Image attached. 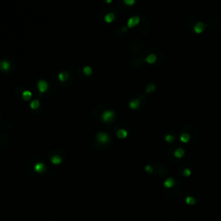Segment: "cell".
Masks as SVG:
<instances>
[{
    "label": "cell",
    "mask_w": 221,
    "mask_h": 221,
    "mask_svg": "<svg viewBox=\"0 0 221 221\" xmlns=\"http://www.w3.org/2000/svg\"><path fill=\"white\" fill-rule=\"evenodd\" d=\"M114 18H115V16H114V14H112V13L107 14L106 16H105V22H107V23H111L113 20H114Z\"/></svg>",
    "instance_id": "8"
},
{
    "label": "cell",
    "mask_w": 221,
    "mask_h": 221,
    "mask_svg": "<svg viewBox=\"0 0 221 221\" xmlns=\"http://www.w3.org/2000/svg\"><path fill=\"white\" fill-rule=\"evenodd\" d=\"M189 139H190V136L188 134H186L185 133V134H182V136H181V140H182V142H188Z\"/></svg>",
    "instance_id": "13"
},
{
    "label": "cell",
    "mask_w": 221,
    "mask_h": 221,
    "mask_svg": "<svg viewBox=\"0 0 221 221\" xmlns=\"http://www.w3.org/2000/svg\"><path fill=\"white\" fill-rule=\"evenodd\" d=\"M68 79V73L67 72H62L59 74V79L61 81H65Z\"/></svg>",
    "instance_id": "7"
},
{
    "label": "cell",
    "mask_w": 221,
    "mask_h": 221,
    "mask_svg": "<svg viewBox=\"0 0 221 221\" xmlns=\"http://www.w3.org/2000/svg\"><path fill=\"white\" fill-rule=\"evenodd\" d=\"M139 22H140L139 16H132V17H130L129 19L128 23H127V26H128V28H133L137 25L139 24Z\"/></svg>",
    "instance_id": "1"
},
{
    "label": "cell",
    "mask_w": 221,
    "mask_h": 221,
    "mask_svg": "<svg viewBox=\"0 0 221 221\" xmlns=\"http://www.w3.org/2000/svg\"><path fill=\"white\" fill-rule=\"evenodd\" d=\"M124 4H127V5H133L136 2V0H124Z\"/></svg>",
    "instance_id": "18"
},
{
    "label": "cell",
    "mask_w": 221,
    "mask_h": 221,
    "mask_svg": "<svg viewBox=\"0 0 221 221\" xmlns=\"http://www.w3.org/2000/svg\"><path fill=\"white\" fill-rule=\"evenodd\" d=\"M38 89L41 93H44L47 90V83L46 81L41 80L38 82Z\"/></svg>",
    "instance_id": "4"
},
{
    "label": "cell",
    "mask_w": 221,
    "mask_h": 221,
    "mask_svg": "<svg viewBox=\"0 0 221 221\" xmlns=\"http://www.w3.org/2000/svg\"><path fill=\"white\" fill-rule=\"evenodd\" d=\"M118 137H120V138H124L127 136V132L124 130H119L118 131Z\"/></svg>",
    "instance_id": "14"
},
{
    "label": "cell",
    "mask_w": 221,
    "mask_h": 221,
    "mask_svg": "<svg viewBox=\"0 0 221 221\" xmlns=\"http://www.w3.org/2000/svg\"><path fill=\"white\" fill-rule=\"evenodd\" d=\"M40 105V103L38 100H34L31 102V104H30V107H31V109H33V110H36V109H37L38 107H39Z\"/></svg>",
    "instance_id": "12"
},
{
    "label": "cell",
    "mask_w": 221,
    "mask_h": 221,
    "mask_svg": "<svg viewBox=\"0 0 221 221\" xmlns=\"http://www.w3.org/2000/svg\"><path fill=\"white\" fill-rule=\"evenodd\" d=\"M205 29V25L203 23H198L195 26H194V32L197 34H200L204 31V30Z\"/></svg>",
    "instance_id": "3"
},
{
    "label": "cell",
    "mask_w": 221,
    "mask_h": 221,
    "mask_svg": "<svg viewBox=\"0 0 221 221\" xmlns=\"http://www.w3.org/2000/svg\"><path fill=\"white\" fill-rule=\"evenodd\" d=\"M156 89V86L154 85V84H150V85H149L148 87H147V89H146V92L147 93H151V92H153Z\"/></svg>",
    "instance_id": "15"
},
{
    "label": "cell",
    "mask_w": 221,
    "mask_h": 221,
    "mask_svg": "<svg viewBox=\"0 0 221 221\" xmlns=\"http://www.w3.org/2000/svg\"><path fill=\"white\" fill-rule=\"evenodd\" d=\"M156 55H154V54H150V55H149L148 56L146 57V59H145V61L148 62V63H150V64H153V63H155L156 61Z\"/></svg>",
    "instance_id": "5"
},
{
    "label": "cell",
    "mask_w": 221,
    "mask_h": 221,
    "mask_svg": "<svg viewBox=\"0 0 221 221\" xmlns=\"http://www.w3.org/2000/svg\"><path fill=\"white\" fill-rule=\"evenodd\" d=\"M111 1H112V0H105V2H106L107 4H110V3L111 2Z\"/></svg>",
    "instance_id": "19"
},
{
    "label": "cell",
    "mask_w": 221,
    "mask_h": 221,
    "mask_svg": "<svg viewBox=\"0 0 221 221\" xmlns=\"http://www.w3.org/2000/svg\"><path fill=\"white\" fill-rule=\"evenodd\" d=\"M113 117H114V113L111 110H106L103 114L102 118L105 122H110V120H112Z\"/></svg>",
    "instance_id": "2"
},
{
    "label": "cell",
    "mask_w": 221,
    "mask_h": 221,
    "mask_svg": "<svg viewBox=\"0 0 221 221\" xmlns=\"http://www.w3.org/2000/svg\"><path fill=\"white\" fill-rule=\"evenodd\" d=\"M126 30H127V28H123V31L124 32H126Z\"/></svg>",
    "instance_id": "20"
},
{
    "label": "cell",
    "mask_w": 221,
    "mask_h": 221,
    "mask_svg": "<svg viewBox=\"0 0 221 221\" xmlns=\"http://www.w3.org/2000/svg\"><path fill=\"white\" fill-rule=\"evenodd\" d=\"M98 138H99V140L100 141V142H107V140H108V136L105 134H104V133H99V136H98Z\"/></svg>",
    "instance_id": "9"
},
{
    "label": "cell",
    "mask_w": 221,
    "mask_h": 221,
    "mask_svg": "<svg viewBox=\"0 0 221 221\" xmlns=\"http://www.w3.org/2000/svg\"><path fill=\"white\" fill-rule=\"evenodd\" d=\"M139 105H140V101L138 100V99H133V100H131L130 102V107L132 110L137 109L139 107Z\"/></svg>",
    "instance_id": "6"
},
{
    "label": "cell",
    "mask_w": 221,
    "mask_h": 221,
    "mask_svg": "<svg viewBox=\"0 0 221 221\" xmlns=\"http://www.w3.org/2000/svg\"><path fill=\"white\" fill-rule=\"evenodd\" d=\"M0 67H1L3 70H8V69L10 68V64H9V62H7V61H1V62H0Z\"/></svg>",
    "instance_id": "11"
},
{
    "label": "cell",
    "mask_w": 221,
    "mask_h": 221,
    "mask_svg": "<svg viewBox=\"0 0 221 221\" xmlns=\"http://www.w3.org/2000/svg\"><path fill=\"white\" fill-rule=\"evenodd\" d=\"M32 94L30 91H24L23 93V98H24V100H30L31 99Z\"/></svg>",
    "instance_id": "10"
},
{
    "label": "cell",
    "mask_w": 221,
    "mask_h": 221,
    "mask_svg": "<svg viewBox=\"0 0 221 221\" xmlns=\"http://www.w3.org/2000/svg\"><path fill=\"white\" fill-rule=\"evenodd\" d=\"M165 139H166V141H167V142H173V141H174V136H172V135H167V136H166V137H165Z\"/></svg>",
    "instance_id": "17"
},
{
    "label": "cell",
    "mask_w": 221,
    "mask_h": 221,
    "mask_svg": "<svg viewBox=\"0 0 221 221\" xmlns=\"http://www.w3.org/2000/svg\"><path fill=\"white\" fill-rule=\"evenodd\" d=\"M84 73H85L86 75H90L92 73V68L90 67H84Z\"/></svg>",
    "instance_id": "16"
}]
</instances>
